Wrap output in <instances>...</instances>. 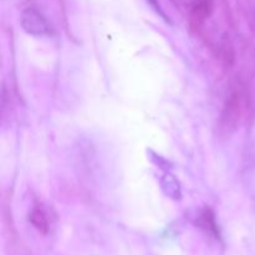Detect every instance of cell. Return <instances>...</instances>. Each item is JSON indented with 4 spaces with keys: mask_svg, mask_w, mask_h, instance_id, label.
<instances>
[{
    "mask_svg": "<svg viewBox=\"0 0 255 255\" xmlns=\"http://www.w3.org/2000/svg\"><path fill=\"white\" fill-rule=\"evenodd\" d=\"M29 222L39 233L46 234L49 232V221L40 207H34L29 213Z\"/></svg>",
    "mask_w": 255,
    "mask_h": 255,
    "instance_id": "277c9868",
    "label": "cell"
},
{
    "mask_svg": "<svg viewBox=\"0 0 255 255\" xmlns=\"http://www.w3.org/2000/svg\"><path fill=\"white\" fill-rule=\"evenodd\" d=\"M162 186H163L164 192L167 196L172 197V198H181V188H179V183L172 174H166L162 181Z\"/></svg>",
    "mask_w": 255,
    "mask_h": 255,
    "instance_id": "8992f818",
    "label": "cell"
},
{
    "mask_svg": "<svg viewBox=\"0 0 255 255\" xmlns=\"http://www.w3.org/2000/svg\"><path fill=\"white\" fill-rule=\"evenodd\" d=\"M20 21L24 31L32 36H45L51 32V26L46 17L35 7H26L21 12Z\"/></svg>",
    "mask_w": 255,
    "mask_h": 255,
    "instance_id": "7a4b0ae2",
    "label": "cell"
},
{
    "mask_svg": "<svg viewBox=\"0 0 255 255\" xmlns=\"http://www.w3.org/2000/svg\"><path fill=\"white\" fill-rule=\"evenodd\" d=\"M248 97L243 90H234L227 99L219 117V132L223 136H231L238 129L246 114Z\"/></svg>",
    "mask_w": 255,
    "mask_h": 255,
    "instance_id": "6da1fadb",
    "label": "cell"
},
{
    "mask_svg": "<svg viewBox=\"0 0 255 255\" xmlns=\"http://www.w3.org/2000/svg\"><path fill=\"white\" fill-rule=\"evenodd\" d=\"M251 26H252V30H253V34L255 35V14L252 16V19H251Z\"/></svg>",
    "mask_w": 255,
    "mask_h": 255,
    "instance_id": "52a82bcc",
    "label": "cell"
},
{
    "mask_svg": "<svg viewBox=\"0 0 255 255\" xmlns=\"http://www.w3.org/2000/svg\"><path fill=\"white\" fill-rule=\"evenodd\" d=\"M213 0H193L192 5V24L201 26L204 20L212 14Z\"/></svg>",
    "mask_w": 255,
    "mask_h": 255,
    "instance_id": "3957f363",
    "label": "cell"
},
{
    "mask_svg": "<svg viewBox=\"0 0 255 255\" xmlns=\"http://www.w3.org/2000/svg\"><path fill=\"white\" fill-rule=\"evenodd\" d=\"M198 226L201 227L203 231H206L208 234L218 238L219 236L218 227H217L216 218H214V214L213 212H212V209L206 208L203 212H202L201 216H199L198 218Z\"/></svg>",
    "mask_w": 255,
    "mask_h": 255,
    "instance_id": "5b68a950",
    "label": "cell"
}]
</instances>
